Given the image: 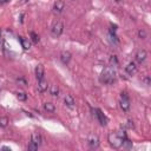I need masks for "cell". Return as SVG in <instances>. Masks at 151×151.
I'll return each instance as SVG.
<instances>
[{
  "label": "cell",
  "mask_w": 151,
  "mask_h": 151,
  "mask_svg": "<svg viewBox=\"0 0 151 151\" xmlns=\"http://www.w3.org/2000/svg\"><path fill=\"white\" fill-rule=\"evenodd\" d=\"M126 138V134L124 131H118V132H111L107 137V140L110 145L113 149H120L123 145V140Z\"/></svg>",
  "instance_id": "cell-1"
},
{
  "label": "cell",
  "mask_w": 151,
  "mask_h": 151,
  "mask_svg": "<svg viewBox=\"0 0 151 151\" xmlns=\"http://www.w3.org/2000/svg\"><path fill=\"white\" fill-rule=\"evenodd\" d=\"M114 77H116V72L113 67L106 66L100 74V81L104 84H112L114 81Z\"/></svg>",
  "instance_id": "cell-2"
},
{
  "label": "cell",
  "mask_w": 151,
  "mask_h": 151,
  "mask_svg": "<svg viewBox=\"0 0 151 151\" xmlns=\"http://www.w3.org/2000/svg\"><path fill=\"white\" fill-rule=\"evenodd\" d=\"M119 106L124 112H127L130 110L131 106V101H130V97L126 92H122L120 94V101H119Z\"/></svg>",
  "instance_id": "cell-3"
},
{
  "label": "cell",
  "mask_w": 151,
  "mask_h": 151,
  "mask_svg": "<svg viewBox=\"0 0 151 151\" xmlns=\"http://www.w3.org/2000/svg\"><path fill=\"white\" fill-rule=\"evenodd\" d=\"M64 32V24L61 21H55L51 28V34L54 37V38H58L61 35V33Z\"/></svg>",
  "instance_id": "cell-4"
},
{
  "label": "cell",
  "mask_w": 151,
  "mask_h": 151,
  "mask_svg": "<svg viewBox=\"0 0 151 151\" xmlns=\"http://www.w3.org/2000/svg\"><path fill=\"white\" fill-rule=\"evenodd\" d=\"M87 144H88V146H90L91 149H97V147H99V138H98V136H96V134H90V136L87 137Z\"/></svg>",
  "instance_id": "cell-5"
},
{
  "label": "cell",
  "mask_w": 151,
  "mask_h": 151,
  "mask_svg": "<svg viewBox=\"0 0 151 151\" xmlns=\"http://www.w3.org/2000/svg\"><path fill=\"white\" fill-rule=\"evenodd\" d=\"M146 57H147V53H146V51H145L144 48L138 50V51L136 52V55H134L136 61H137V63H139V64L144 63V61H145V59H146Z\"/></svg>",
  "instance_id": "cell-6"
},
{
  "label": "cell",
  "mask_w": 151,
  "mask_h": 151,
  "mask_svg": "<svg viewBox=\"0 0 151 151\" xmlns=\"http://www.w3.org/2000/svg\"><path fill=\"white\" fill-rule=\"evenodd\" d=\"M65 8V1L64 0H57L53 5V12L55 14H60Z\"/></svg>",
  "instance_id": "cell-7"
},
{
  "label": "cell",
  "mask_w": 151,
  "mask_h": 151,
  "mask_svg": "<svg viewBox=\"0 0 151 151\" xmlns=\"http://www.w3.org/2000/svg\"><path fill=\"white\" fill-rule=\"evenodd\" d=\"M94 112H96V116H97V118H98V120H99L100 125L105 126V125L107 124V122H109L107 117H106V116L101 112V110H99V109H96V110H94Z\"/></svg>",
  "instance_id": "cell-8"
},
{
  "label": "cell",
  "mask_w": 151,
  "mask_h": 151,
  "mask_svg": "<svg viewBox=\"0 0 151 151\" xmlns=\"http://www.w3.org/2000/svg\"><path fill=\"white\" fill-rule=\"evenodd\" d=\"M125 71H126L127 74L133 76V74L137 72V65H136L133 61H131V63H129V64L125 66Z\"/></svg>",
  "instance_id": "cell-9"
},
{
  "label": "cell",
  "mask_w": 151,
  "mask_h": 151,
  "mask_svg": "<svg viewBox=\"0 0 151 151\" xmlns=\"http://www.w3.org/2000/svg\"><path fill=\"white\" fill-rule=\"evenodd\" d=\"M44 76H45V68H44V66L41 64L37 65V67H35V77H37V79L40 80V79L44 78Z\"/></svg>",
  "instance_id": "cell-10"
},
{
  "label": "cell",
  "mask_w": 151,
  "mask_h": 151,
  "mask_svg": "<svg viewBox=\"0 0 151 151\" xmlns=\"http://www.w3.org/2000/svg\"><path fill=\"white\" fill-rule=\"evenodd\" d=\"M31 142H33V143H35L37 145H41V143H42V137H41V134L39 133V132H33L32 134H31Z\"/></svg>",
  "instance_id": "cell-11"
},
{
  "label": "cell",
  "mask_w": 151,
  "mask_h": 151,
  "mask_svg": "<svg viewBox=\"0 0 151 151\" xmlns=\"http://www.w3.org/2000/svg\"><path fill=\"white\" fill-rule=\"evenodd\" d=\"M47 87H48V83H47V80H45L44 78L42 79H40V80H38V91L39 92H45L46 90H47Z\"/></svg>",
  "instance_id": "cell-12"
},
{
  "label": "cell",
  "mask_w": 151,
  "mask_h": 151,
  "mask_svg": "<svg viewBox=\"0 0 151 151\" xmlns=\"http://www.w3.org/2000/svg\"><path fill=\"white\" fill-rule=\"evenodd\" d=\"M60 60L63 61V64H68L71 60V53L68 51H63L60 53Z\"/></svg>",
  "instance_id": "cell-13"
},
{
  "label": "cell",
  "mask_w": 151,
  "mask_h": 151,
  "mask_svg": "<svg viewBox=\"0 0 151 151\" xmlns=\"http://www.w3.org/2000/svg\"><path fill=\"white\" fill-rule=\"evenodd\" d=\"M64 103H65L66 106H68V107H73L74 104H76V100H74V98H73L71 94H66L65 98H64Z\"/></svg>",
  "instance_id": "cell-14"
},
{
  "label": "cell",
  "mask_w": 151,
  "mask_h": 151,
  "mask_svg": "<svg viewBox=\"0 0 151 151\" xmlns=\"http://www.w3.org/2000/svg\"><path fill=\"white\" fill-rule=\"evenodd\" d=\"M19 41L21 44V47L24 50H29L31 48V42L27 38H24V37H19Z\"/></svg>",
  "instance_id": "cell-15"
},
{
  "label": "cell",
  "mask_w": 151,
  "mask_h": 151,
  "mask_svg": "<svg viewBox=\"0 0 151 151\" xmlns=\"http://www.w3.org/2000/svg\"><path fill=\"white\" fill-rule=\"evenodd\" d=\"M44 110L46 111V112H54L55 111V106H54V104L53 103H45L44 104Z\"/></svg>",
  "instance_id": "cell-16"
},
{
  "label": "cell",
  "mask_w": 151,
  "mask_h": 151,
  "mask_svg": "<svg viewBox=\"0 0 151 151\" xmlns=\"http://www.w3.org/2000/svg\"><path fill=\"white\" fill-rule=\"evenodd\" d=\"M50 94L53 96V97H58L59 96V87H58V85H52L50 87Z\"/></svg>",
  "instance_id": "cell-17"
},
{
  "label": "cell",
  "mask_w": 151,
  "mask_h": 151,
  "mask_svg": "<svg viewBox=\"0 0 151 151\" xmlns=\"http://www.w3.org/2000/svg\"><path fill=\"white\" fill-rule=\"evenodd\" d=\"M8 123H9V120L6 116H0V127H4V129L7 127Z\"/></svg>",
  "instance_id": "cell-18"
},
{
  "label": "cell",
  "mask_w": 151,
  "mask_h": 151,
  "mask_svg": "<svg viewBox=\"0 0 151 151\" xmlns=\"http://www.w3.org/2000/svg\"><path fill=\"white\" fill-rule=\"evenodd\" d=\"M15 96H17V98H18L19 100H21V101H25V100L27 99V94H26L24 91H18V92L15 93Z\"/></svg>",
  "instance_id": "cell-19"
},
{
  "label": "cell",
  "mask_w": 151,
  "mask_h": 151,
  "mask_svg": "<svg viewBox=\"0 0 151 151\" xmlns=\"http://www.w3.org/2000/svg\"><path fill=\"white\" fill-rule=\"evenodd\" d=\"M29 37H31V40H32L34 44H37V42L39 41V35H38L35 32H31V33H29Z\"/></svg>",
  "instance_id": "cell-20"
},
{
  "label": "cell",
  "mask_w": 151,
  "mask_h": 151,
  "mask_svg": "<svg viewBox=\"0 0 151 151\" xmlns=\"http://www.w3.org/2000/svg\"><path fill=\"white\" fill-rule=\"evenodd\" d=\"M38 147H39V145H37V144L33 143V142H31V143L27 145V150H28V151H35V150H38Z\"/></svg>",
  "instance_id": "cell-21"
},
{
  "label": "cell",
  "mask_w": 151,
  "mask_h": 151,
  "mask_svg": "<svg viewBox=\"0 0 151 151\" xmlns=\"http://www.w3.org/2000/svg\"><path fill=\"white\" fill-rule=\"evenodd\" d=\"M146 35H147V33H146L145 29H139V31H138V37H139L140 39H145Z\"/></svg>",
  "instance_id": "cell-22"
},
{
  "label": "cell",
  "mask_w": 151,
  "mask_h": 151,
  "mask_svg": "<svg viewBox=\"0 0 151 151\" xmlns=\"http://www.w3.org/2000/svg\"><path fill=\"white\" fill-rule=\"evenodd\" d=\"M143 81L145 83V85H150V77H149V76H146V77L143 79Z\"/></svg>",
  "instance_id": "cell-23"
},
{
  "label": "cell",
  "mask_w": 151,
  "mask_h": 151,
  "mask_svg": "<svg viewBox=\"0 0 151 151\" xmlns=\"http://www.w3.org/2000/svg\"><path fill=\"white\" fill-rule=\"evenodd\" d=\"M126 126H127L129 129H132V127H133V122H132V120H127Z\"/></svg>",
  "instance_id": "cell-24"
},
{
  "label": "cell",
  "mask_w": 151,
  "mask_h": 151,
  "mask_svg": "<svg viewBox=\"0 0 151 151\" xmlns=\"http://www.w3.org/2000/svg\"><path fill=\"white\" fill-rule=\"evenodd\" d=\"M9 0H0V5H5V4H7Z\"/></svg>",
  "instance_id": "cell-25"
},
{
  "label": "cell",
  "mask_w": 151,
  "mask_h": 151,
  "mask_svg": "<svg viewBox=\"0 0 151 151\" xmlns=\"http://www.w3.org/2000/svg\"><path fill=\"white\" fill-rule=\"evenodd\" d=\"M2 150H11V149H9V147H6V146H4V147H2Z\"/></svg>",
  "instance_id": "cell-26"
},
{
  "label": "cell",
  "mask_w": 151,
  "mask_h": 151,
  "mask_svg": "<svg viewBox=\"0 0 151 151\" xmlns=\"http://www.w3.org/2000/svg\"><path fill=\"white\" fill-rule=\"evenodd\" d=\"M28 0H21V4H25V2H27Z\"/></svg>",
  "instance_id": "cell-27"
},
{
  "label": "cell",
  "mask_w": 151,
  "mask_h": 151,
  "mask_svg": "<svg viewBox=\"0 0 151 151\" xmlns=\"http://www.w3.org/2000/svg\"><path fill=\"white\" fill-rule=\"evenodd\" d=\"M114 1H117V2H120V1H122V0H114Z\"/></svg>",
  "instance_id": "cell-28"
},
{
  "label": "cell",
  "mask_w": 151,
  "mask_h": 151,
  "mask_svg": "<svg viewBox=\"0 0 151 151\" xmlns=\"http://www.w3.org/2000/svg\"><path fill=\"white\" fill-rule=\"evenodd\" d=\"M0 38H1V32H0Z\"/></svg>",
  "instance_id": "cell-29"
}]
</instances>
